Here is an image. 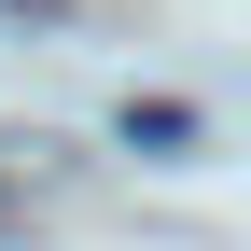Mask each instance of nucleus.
<instances>
[{"mask_svg": "<svg viewBox=\"0 0 251 251\" xmlns=\"http://www.w3.org/2000/svg\"><path fill=\"white\" fill-rule=\"evenodd\" d=\"M0 14H56V0H0Z\"/></svg>", "mask_w": 251, "mask_h": 251, "instance_id": "1", "label": "nucleus"}]
</instances>
